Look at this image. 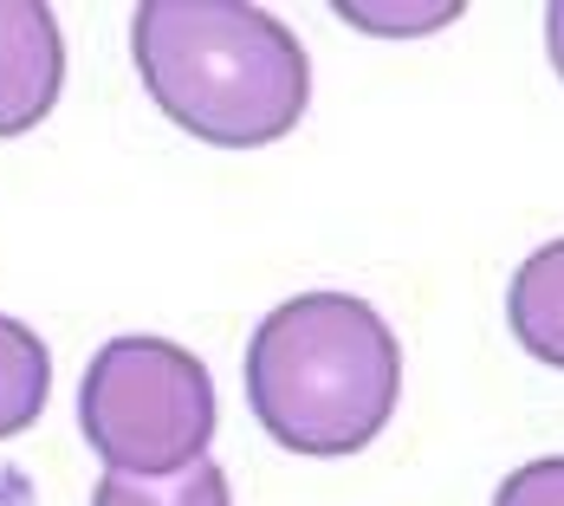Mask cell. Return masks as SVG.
I'll return each instance as SVG.
<instances>
[{
    "label": "cell",
    "instance_id": "3",
    "mask_svg": "<svg viewBox=\"0 0 564 506\" xmlns=\"http://www.w3.org/2000/svg\"><path fill=\"white\" fill-rule=\"evenodd\" d=\"M215 377L170 337H111L78 384V429L105 474H182L215 442Z\"/></svg>",
    "mask_w": 564,
    "mask_h": 506
},
{
    "label": "cell",
    "instance_id": "7",
    "mask_svg": "<svg viewBox=\"0 0 564 506\" xmlns=\"http://www.w3.org/2000/svg\"><path fill=\"white\" fill-rule=\"evenodd\" d=\"M91 506H234L227 494V474L215 461H195L182 474H156V481H137V474H98Z\"/></svg>",
    "mask_w": 564,
    "mask_h": 506
},
{
    "label": "cell",
    "instance_id": "9",
    "mask_svg": "<svg viewBox=\"0 0 564 506\" xmlns=\"http://www.w3.org/2000/svg\"><path fill=\"white\" fill-rule=\"evenodd\" d=\"M494 506H564V454H545V461H525L500 481Z\"/></svg>",
    "mask_w": 564,
    "mask_h": 506
},
{
    "label": "cell",
    "instance_id": "4",
    "mask_svg": "<svg viewBox=\"0 0 564 506\" xmlns=\"http://www.w3.org/2000/svg\"><path fill=\"white\" fill-rule=\"evenodd\" d=\"M65 91V40L53 7L0 0V137H26L46 123Z\"/></svg>",
    "mask_w": 564,
    "mask_h": 506
},
{
    "label": "cell",
    "instance_id": "5",
    "mask_svg": "<svg viewBox=\"0 0 564 506\" xmlns=\"http://www.w3.org/2000/svg\"><path fill=\"white\" fill-rule=\"evenodd\" d=\"M507 325L539 364L564 370V240H545L519 260L507 286Z\"/></svg>",
    "mask_w": 564,
    "mask_h": 506
},
{
    "label": "cell",
    "instance_id": "10",
    "mask_svg": "<svg viewBox=\"0 0 564 506\" xmlns=\"http://www.w3.org/2000/svg\"><path fill=\"white\" fill-rule=\"evenodd\" d=\"M545 46H552V65H558V78H564V0L545 7Z\"/></svg>",
    "mask_w": 564,
    "mask_h": 506
},
{
    "label": "cell",
    "instance_id": "2",
    "mask_svg": "<svg viewBox=\"0 0 564 506\" xmlns=\"http://www.w3.org/2000/svg\"><path fill=\"white\" fill-rule=\"evenodd\" d=\"M402 344L357 292H299L247 337V409L285 454L338 461L383 435Z\"/></svg>",
    "mask_w": 564,
    "mask_h": 506
},
{
    "label": "cell",
    "instance_id": "6",
    "mask_svg": "<svg viewBox=\"0 0 564 506\" xmlns=\"http://www.w3.org/2000/svg\"><path fill=\"white\" fill-rule=\"evenodd\" d=\"M46 396H53V351L33 325L0 312V442L26 435L46 416Z\"/></svg>",
    "mask_w": 564,
    "mask_h": 506
},
{
    "label": "cell",
    "instance_id": "1",
    "mask_svg": "<svg viewBox=\"0 0 564 506\" xmlns=\"http://www.w3.org/2000/svg\"><path fill=\"white\" fill-rule=\"evenodd\" d=\"M130 53L156 111L215 150L280 143L312 105L299 33L247 0H143L130 13Z\"/></svg>",
    "mask_w": 564,
    "mask_h": 506
},
{
    "label": "cell",
    "instance_id": "8",
    "mask_svg": "<svg viewBox=\"0 0 564 506\" xmlns=\"http://www.w3.org/2000/svg\"><path fill=\"white\" fill-rule=\"evenodd\" d=\"M338 13L364 33H390V40H409V33H435L460 20L454 0H429V7H409V0H338Z\"/></svg>",
    "mask_w": 564,
    "mask_h": 506
}]
</instances>
